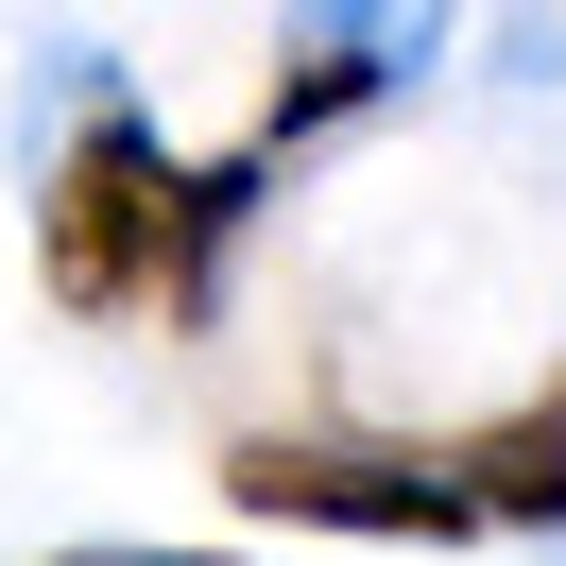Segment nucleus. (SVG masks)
<instances>
[{
	"instance_id": "obj_1",
	"label": "nucleus",
	"mask_w": 566,
	"mask_h": 566,
	"mask_svg": "<svg viewBox=\"0 0 566 566\" xmlns=\"http://www.w3.org/2000/svg\"><path fill=\"white\" fill-rule=\"evenodd\" d=\"M52 70H70V138L35 155V275L70 326H138V310H172V172L189 155L155 138V104L104 52H52Z\"/></svg>"
},
{
	"instance_id": "obj_2",
	"label": "nucleus",
	"mask_w": 566,
	"mask_h": 566,
	"mask_svg": "<svg viewBox=\"0 0 566 566\" xmlns=\"http://www.w3.org/2000/svg\"><path fill=\"white\" fill-rule=\"evenodd\" d=\"M223 497L275 532H360V549H463L481 497L447 481V447H326V429H241Z\"/></svg>"
},
{
	"instance_id": "obj_3",
	"label": "nucleus",
	"mask_w": 566,
	"mask_h": 566,
	"mask_svg": "<svg viewBox=\"0 0 566 566\" xmlns=\"http://www.w3.org/2000/svg\"><path fill=\"white\" fill-rule=\"evenodd\" d=\"M447 481L481 497V532H566V378H549V395H515L497 429H463Z\"/></svg>"
},
{
	"instance_id": "obj_4",
	"label": "nucleus",
	"mask_w": 566,
	"mask_h": 566,
	"mask_svg": "<svg viewBox=\"0 0 566 566\" xmlns=\"http://www.w3.org/2000/svg\"><path fill=\"white\" fill-rule=\"evenodd\" d=\"M360 104H395V70H378V52H326V35H292L275 104H258V155H310V138H344Z\"/></svg>"
},
{
	"instance_id": "obj_5",
	"label": "nucleus",
	"mask_w": 566,
	"mask_h": 566,
	"mask_svg": "<svg viewBox=\"0 0 566 566\" xmlns=\"http://www.w3.org/2000/svg\"><path fill=\"white\" fill-rule=\"evenodd\" d=\"M292 35H326V52H378V70L412 86V70H447L463 0H292Z\"/></svg>"
},
{
	"instance_id": "obj_6",
	"label": "nucleus",
	"mask_w": 566,
	"mask_h": 566,
	"mask_svg": "<svg viewBox=\"0 0 566 566\" xmlns=\"http://www.w3.org/2000/svg\"><path fill=\"white\" fill-rule=\"evenodd\" d=\"M70 566H241V549H70Z\"/></svg>"
}]
</instances>
